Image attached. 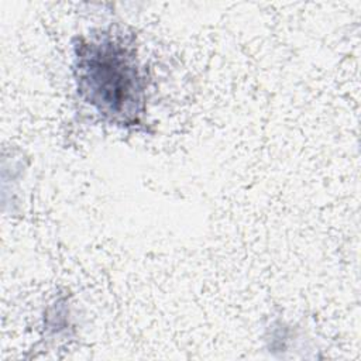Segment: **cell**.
<instances>
[{
	"mask_svg": "<svg viewBox=\"0 0 361 361\" xmlns=\"http://www.w3.org/2000/svg\"><path fill=\"white\" fill-rule=\"evenodd\" d=\"M73 72L85 103L120 127L142 124L147 82L133 45L107 31L82 37L75 45Z\"/></svg>",
	"mask_w": 361,
	"mask_h": 361,
	"instance_id": "1",
	"label": "cell"
}]
</instances>
